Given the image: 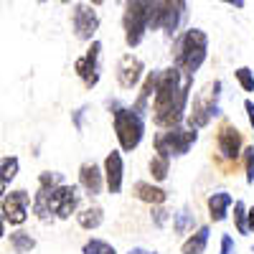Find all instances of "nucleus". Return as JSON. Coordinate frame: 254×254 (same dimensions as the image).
Listing matches in <instances>:
<instances>
[{
  "label": "nucleus",
  "mask_w": 254,
  "mask_h": 254,
  "mask_svg": "<svg viewBox=\"0 0 254 254\" xmlns=\"http://www.w3.org/2000/svg\"><path fill=\"white\" fill-rule=\"evenodd\" d=\"M81 186L74 183H64L54 190H44L38 188L33 196V214L38 221H51V219H71L79 214V203H81Z\"/></svg>",
  "instance_id": "nucleus-2"
},
{
  "label": "nucleus",
  "mask_w": 254,
  "mask_h": 254,
  "mask_svg": "<svg viewBox=\"0 0 254 254\" xmlns=\"http://www.w3.org/2000/svg\"><path fill=\"white\" fill-rule=\"evenodd\" d=\"M150 219H153V224H155V226H165V221L171 219V211L163 208V203H160V206H153V211H150Z\"/></svg>",
  "instance_id": "nucleus-30"
},
{
  "label": "nucleus",
  "mask_w": 254,
  "mask_h": 254,
  "mask_svg": "<svg viewBox=\"0 0 254 254\" xmlns=\"http://www.w3.org/2000/svg\"><path fill=\"white\" fill-rule=\"evenodd\" d=\"M188 15L186 0H155L153 18H150V31H163L165 36H176Z\"/></svg>",
  "instance_id": "nucleus-8"
},
{
  "label": "nucleus",
  "mask_w": 254,
  "mask_h": 254,
  "mask_svg": "<svg viewBox=\"0 0 254 254\" xmlns=\"http://www.w3.org/2000/svg\"><path fill=\"white\" fill-rule=\"evenodd\" d=\"M99 13H97V5L92 3H74L71 5V28H74V36L84 44H92L97 31H99Z\"/></svg>",
  "instance_id": "nucleus-10"
},
{
  "label": "nucleus",
  "mask_w": 254,
  "mask_h": 254,
  "mask_svg": "<svg viewBox=\"0 0 254 254\" xmlns=\"http://www.w3.org/2000/svg\"><path fill=\"white\" fill-rule=\"evenodd\" d=\"M76 224H79L81 229H87V231L99 229V226L104 224V208H102V206H97V203L79 208V214H76Z\"/></svg>",
  "instance_id": "nucleus-20"
},
{
  "label": "nucleus",
  "mask_w": 254,
  "mask_h": 254,
  "mask_svg": "<svg viewBox=\"0 0 254 254\" xmlns=\"http://www.w3.org/2000/svg\"><path fill=\"white\" fill-rule=\"evenodd\" d=\"M44 3H49V0H38V5H44Z\"/></svg>",
  "instance_id": "nucleus-39"
},
{
  "label": "nucleus",
  "mask_w": 254,
  "mask_h": 254,
  "mask_svg": "<svg viewBox=\"0 0 254 254\" xmlns=\"http://www.w3.org/2000/svg\"><path fill=\"white\" fill-rule=\"evenodd\" d=\"M115 76H117V84L122 89H135L137 84L145 79V64H142V59L135 56V54H125L117 61Z\"/></svg>",
  "instance_id": "nucleus-13"
},
{
  "label": "nucleus",
  "mask_w": 254,
  "mask_h": 254,
  "mask_svg": "<svg viewBox=\"0 0 254 254\" xmlns=\"http://www.w3.org/2000/svg\"><path fill=\"white\" fill-rule=\"evenodd\" d=\"M64 183H66V178H64V173H59V171L38 173V188H44V190H54V188H59Z\"/></svg>",
  "instance_id": "nucleus-26"
},
{
  "label": "nucleus",
  "mask_w": 254,
  "mask_h": 254,
  "mask_svg": "<svg viewBox=\"0 0 254 254\" xmlns=\"http://www.w3.org/2000/svg\"><path fill=\"white\" fill-rule=\"evenodd\" d=\"M221 3H226V5H231V8H237V10L244 8V0H221Z\"/></svg>",
  "instance_id": "nucleus-34"
},
{
  "label": "nucleus",
  "mask_w": 254,
  "mask_h": 254,
  "mask_svg": "<svg viewBox=\"0 0 254 254\" xmlns=\"http://www.w3.org/2000/svg\"><path fill=\"white\" fill-rule=\"evenodd\" d=\"M132 196L142 203H150V206H160L168 201V190L155 186V183H147V181H137L132 186Z\"/></svg>",
  "instance_id": "nucleus-17"
},
{
  "label": "nucleus",
  "mask_w": 254,
  "mask_h": 254,
  "mask_svg": "<svg viewBox=\"0 0 254 254\" xmlns=\"http://www.w3.org/2000/svg\"><path fill=\"white\" fill-rule=\"evenodd\" d=\"M127 254H158V252H150V249H142V247H132Z\"/></svg>",
  "instance_id": "nucleus-35"
},
{
  "label": "nucleus",
  "mask_w": 254,
  "mask_h": 254,
  "mask_svg": "<svg viewBox=\"0 0 254 254\" xmlns=\"http://www.w3.org/2000/svg\"><path fill=\"white\" fill-rule=\"evenodd\" d=\"M155 89H158V71H150V74H145V79H142V87H140V94H137V99L132 102V107H135L137 112L147 115V112L153 110L150 99L155 97Z\"/></svg>",
  "instance_id": "nucleus-18"
},
{
  "label": "nucleus",
  "mask_w": 254,
  "mask_h": 254,
  "mask_svg": "<svg viewBox=\"0 0 254 254\" xmlns=\"http://www.w3.org/2000/svg\"><path fill=\"white\" fill-rule=\"evenodd\" d=\"M79 186L87 196H99L104 188H107V178H104V165H97L94 160L92 163H81L79 168Z\"/></svg>",
  "instance_id": "nucleus-14"
},
{
  "label": "nucleus",
  "mask_w": 254,
  "mask_h": 254,
  "mask_svg": "<svg viewBox=\"0 0 254 254\" xmlns=\"http://www.w3.org/2000/svg\"><path fill=\"white\" fill-rule=\"evenodd\" d=\"M171 160H173V158H168V155H163V153H155V155L150 158V163H147V171H150V178H153L155 183H163V181L168 178V173H171Z\"/></svg>",
  "instance_id": "nucleus-22"
},
{
  "label": "nucleus",
  "mask_w": 254,
  "mask_h": 254,
  "mask_svg": "<svg viewBox=\"0 0 254 254\" xmlns=\"http://www.w3.org/2000/svg\"><path fill=\"white\" fill-rule=\"evenodd\" d=\"M81 254H117V249L110 244V242H104V239H89V242H84L81 247Z\"/></svg>",
  "instance_id": "nucleus-27"
},
{
  "label": "nucleus",
  "mask_w": 254,
  "mask_h": 254,
  "mask_svg": "<svg viewBox=\"0 0 254 254\" xmlns=\"http://www.w3.org/2000/svg\"><path fill=\"white\" fill-rule=\"evenodd\" d=\"M99 61H102V41L94 38L92 44H89V49L74 61V74L81 79L84 89H94L97 84H99V76H102Z\"/></svg>",
  "instance_id": "nucleus-9"
},
{
  "label": "nucleus",
  "mask_w": 254,
  "mask_h": 254,
  "mask_svg": "<svg viewBox=\"0 0 254 254\" xmlns=\"http://www.w3.org/2000/svg\"><path fill=\"white\" fill-rule=\"evenodd\" d=\"M59 3H64V5H71V0H59Z\"/></svg>",
  "instance_id": "nucleus-38"
},
{
  "label": "nucleus",
  "mask_w": 254,
  "mask_h": 254,
  "mask_svg": "<svg viewBox=\"0 0 254 254\" xmlns=\"http://www.w3.org/2000/svg\"><path fill=\"white\" fill-rule=\"evenodd\" d=\"M87 3H92V5H97V8H99V5H104V0H87Z\"/></svg>",
  "instance_id": "nucleus-37"
},
{
  "label": "nucleus",
  "mask_w": 254,
  "mask_h": 254,
  "mask_svg": "<svg viewBox=\"0 0 254 254\" xmlns=\"http://www.w3.org/2000/svg\"><path fill=\"white\" fill-rule=\"evenodd\" d=\"M190 87H193V74H186L176 64L158 71V89L153 97V122L158 127H176L183 125L190 107Z\"/></svg>",
  "instance_id": "nucleus-1"
},
{
  "label": "nucleus",
  "mask_w": 254,
  "mask_h": 254,
  "mask_svg": "<svg viewBox=\"0 0 254 254\" xmlns=\"http://www.w3.org/2000/svg\"><path fill=\"white\" fill-rule=\"evenodd\" d=\"M208 59V36L201 28H188L176 36L173 41V64L186 74H193L203 66Z\"/></svg>",
  "instance_id": "nucleus-3"
},
{
  "label": "nucleus",
  "mask_w": 254,
  "mask_h": 254,
  "mask_svg": "<svg viewBox=\"0 0 254 254\" xmlns=\"http://www.w3.org/2000/svg\"><path fill=\"white\" fill-rule=\"evenodd\" d=\"M219 254H234V237H231V234H221Z\"/></svg>",
  "instance_id": "nucleus-31"
},
{
  "label": "nucleus",
  "mask_w": 254,
  "mask_h": 254,
  "mask_svg": "<svg viewBox=\"0 0 254 254\" xmlns=\"http://www.w3.org/2000/svg\"><path fill=\"white\" fill-rule=\"evenodd\" d=\"M112 127L120 142L122 153H132L140 147L145 137V115L137 112L135 107H117L112 110Z\"/></svg>",
  "instance_id": "nucleus-5"
},
{
  "label": "nucleus",
  "mask_w": 254,
  "mask_h": 254,
  "mask_svg": "<svg viewBox=\"0 0 254 254\" xmlns=\"http://www.w3.org/2000/svg\"><path fill=\"white\" fill-rule=\"evenodd\" d=\"M234 206V196L229 193V190H216V193H211L208 201H206V208H208V219L214 224H221L229 219V208Z\"/></svg>",
  "instance_id": "nucleus-16"
},
{
  "label": "nucleus",
  "mask_w": 254,
  "mask_h": 254,
  "mask_svg": "<svg viewBox=\"0 0 254 254\" xmlns=\"http://www.w3.org/2000/svg\"><path fill=\"white\" fill-rule=\"evenodd\" d=\"M153 5H155V0H125L122 31H125V44L130 49H137L145 41V33L150 31Z\"/></svg>",
  "instance_id": "nucleus-4"
},
{
  "label": "nucleus",
  "mask_w": 254,
  "mask_h": 254,
  "mask_svg": "<svg viewBox=\"0 0 254 254\" xmlns=\"http://www.w3.org/2000/svg\"><path fill=\"white\" fill-rule=\"evenodd\" d=\"M193 226H196V216L190 214L188 206H183L178 214H173V231H176L178 237L188 234V231H193Z\"/></svg>",
  "instance_id": "nucleus-24"
},
{
  "label": "nucleus",
  "mask_w": 254,
  "mask_h": 254,
  "mask_svg": "<svg viewBox=\"0 0 254 254\" xmlns=\"http://www.w3.org/2000/svg\"><path fill=\"white\" fill-rule=\"evenodd\" d=\"M8 242H10L13 254H31V252L36 249V244H38V242L28 234L26 229H15V231H10Z\"/></svg>",
  "instance_id": "nucleus-21"
},
{
  "label": "nucleus",
  "mask_w": 254,
  "mask_h": 254,
  "mask_svg": "<svg viewBox=\"0 0 254 254\" xmlns=\"http://www.w3.org/2000/svg\"><path fill=\"white\" fill-rule=\"evenodd\" d=\"M242 160H244V173H247V183L252 186L254 183V145H247L244 153H242Z\"/></svg>",
  "instance_id": "nucleus-29"
},
{
  "label": "nucleus",
  "mask_w": 254,
  "mask_h": 254,
  "mask_svg": "<svg viewBox=\"0 0 254 254\" xmlns=\"http://www.w3.org/2000/svg\"><path fill=\"white\" fill-rule=\"evenodd\" d=\"M221 79H214V81H208L203 84V89L196 92L193 102H190V107H188V117L186 122L190 127H196V130H203V127L214 120L216 115H221Z\"/></svg>",
  "instance_id": "nucleus-6"
},
{
  "label": "nucleus",
  "mask_w": 254,
  "mask_h": 254,
  "mask_svg": "<svg viewBox=\"0 0 254 254\" xmlns=\"http://www.w3.org/2000/svg\"><path fill=\"white\" fill-rule=\"evenodd\" d=\"M252 252H254V249H252Z\"/></svg>",
  "instance_id": "nucleus-40"
},
{
  "label": "nucleus",
  "mask_w": 254,
  "mask_h": 254,
  "mask_svg": "<svg viewBox=\"0 0 254 254\" xmlns=\"http://www.w3.org/2000/svg\"><path fill=\"white\" fill-rule=\"evenodd\" d=\"M18 171H20V160L15 155H5L0 160V188H3V193H8V186L18 176Z\"/></svg>",
  "instance_id": "nucleus-23"
},
{
  "label": "nucleus",
  "mask_w": 254,
  "mask_h": 254,
  "mask_svg": "<svg viewBox=\"0 0 254 254\" xmlns=\"http://www.w3.org/2000/svg\"><path fill=\"white\" fill-rule=\"evenodd\" d=\"M31 193L26 188L10 190V193L3 196V203H0V211H3V221L10 226H23L28 219V206H31Z\"/></svg>",
  "instance_id": "nucleus-11"
},
{
  "label": "nucleus",
  "mask_w": 254,
  "mask_h": 254,
  "mask_svg": "<svg viewBox=\"0 0 254 254\" xmlns=\"http://www.w3.org/2000/svg\"><path fill=\"white\" fill-rule=\"evenodd\" d=\"M234 226L242 237H247L252 231L249 229V206L244 201H234Z\"/></svg>",
  "instance_id": "nucleus-25"
},
{
  "label": "nucleus",
  "mask_w": 254,
  "mask_h": 254,
  "mask_svg": "<svg viewBox=\"0 0 254 254\" xmlns=\"http://www.w3.org/2000/svg\"><path fill=\"white\" fill-rule=\"evenodd\" d=\"M244 112H247L249 127H252V130H254V99H244Z\"/></svg>",
  "instance_id": "nucleus-32"
},
{
  "label": "nucleus",
  "mask_w": 254,
  "mask_h": 254,
  "mask_svg": "<svg viewBox=\"0 0 254 254\" xmlns=\"http://www.w3.org/2000/svg\"><path fill=\"white\" fill-rule=\"evenodd\" d=\"M234 76H237L239 87H242L247 94H254V71H252L249 66H239V69L234 71Z\"/></svg>",
  "instance_id": "nucleus-28"
},
{
  "label": "nucleus",
  "mask_w": 254,
  "mask_h": 254,
  "mask_svg": "<svg viewBox=\"0 0 254 254\" xmlns=\"http://www.w3.org/2000/svg\"><path fill=\"white\" fill-rule=\"evenodd\" d=\"M208 237H211V226L201 224L193 234L186 237V242L181 244V254H203L208 247Z\"/></svg>",
  "instance_id": "nucleus-19"
},
{
  "label": "nucleus",
  "mask_w": 254,
  "mask_h": 254,
  "mask_svg": "<svg viewBox=\"0 0 254 254\" xmlns=\"http://www.w3.org/2000/svg\"><path fill=\"white\" fill-rule=\"evenodd\" d=\"M104 178H107V190L112 196H117L125 183V160H122V150H112L104 158Z\"/></svg>",
  "instance_id": "nucleus-15"
},
{
  "label": "nucleus",
  "mask_w": 254,
  "mask_h": 254,
  "mask_svg": "<svg viewBox=\"0 0 254 254\" xmlns=\"http://www.w3.org/2000/svg\"><path fill=\"white\" fill-rule=\"evenodd\" d=\"M196 142H198V130H196V127H190V125L165 127V130L158 132L155 140H153L155 153H163L168 158H183Z\"/></svg>",
  "instance_id": "nucleus-7"
},
{
  "label": "nucleus",
  "mask_w": 254,
  "mask_h": 254,
  "mask_svg": "<svg viewBox=\"0 0 254 254\" xmlns=\"http://www.w3.org/2000/svg\"><path fill=\"white\" fill-rule=\"evenodd\" d=\"M84 112H87V107H79V110L74 112V117H71V120H74V127H76V130H81V127H84V125H81V120H84Z\"/></svg>",
  "instance_id": "nucleus-33"
},
{
  "label": "nucleus",
  "mask_w": 254,
  "mask_h": 254,
  "mask_svg": "<svg viewBox=\"0 0 254 254\" xmlns=\"http://www.w3.org/2000/svg\"><path fill=\"white\" fill-rule=\"evenodd\" d=\"M244 137L239 132V127L237 125H231V122H221L219 125V132H216V150L219 155L226 160V163H237L244 153Z\"/></svg>",
  "instance_id": "nucleus-12"
},
{
  "label": "nucleus",
  "mask_w": 254,
  "mask_h": 254,
  "mask_svg": "<svg viewBox=\"0 0 254 254\" xmlns=\"http://www.w3.org/2000/svg\"><path fill=\"white\" fill-rule=\"evenodd\" d=\"M249 229H252V231H254V206H252V208H249Z\"/></svg>",
  "instance_id": "nucleus-36"
}]
</instances>
